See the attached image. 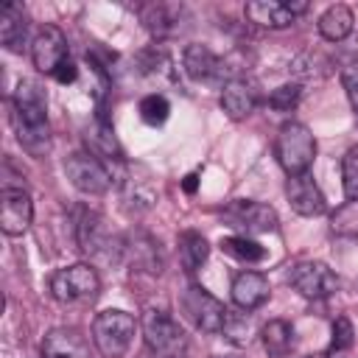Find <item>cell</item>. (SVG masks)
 <instances>
[{
    "label": "cell",
    "instance_id": "d6a6232c",
    "mask_svg": "<svg viewBox=\"0 0 358 358\" xmlns=\"http://www.w3.org/2000/svg\"><path fill=\"white\" fill-rule=\"evenodd\" d=\"M341 87L347 92V101L352 106V112L358 115V62H350L344 70H341Z\"/></svg>",
    "mask_w": 358,
    "mask_h": 358
},
{
    "label": "cell",
    "instance_id": "ac0fdd59",
    "mask_svg": "<svg viewBox=\"0 0 358 358\" xmlns=\"http://www.w3.org/2000/svg\"><path fill=\"white\" fill-rule=\"evenodd\" d=\"M123 255L129 257V263L140 271H148V274H159L162 271V252H159V243L148 235V232H131L126 241H123Z\"/></svg>",
    "mask_w": 358,
    "mask_h": 358
},
{
    "label": "cell",
    "instance_id": "e0dca14e",
    "mask_svg": "<svg viewBox=\"0 0 358 358\" xmlns=\"http://www.w3.org/2000/svg\"><path fill=\"white\" fill-rule=\"evenodd\" d=\"M257 106V90L246 81V78H238L232 76L224 87H221V109L229 120H243L255 112Z\"/></svg>",
    "mask_w": 358,
    "mask_h": 358
},
{
    "label": "cell",
    "instance_id": "603a6c76",
    "mask_svg": "<svg viewBox=\"0 0 358 358\" xmlns=\"http://www.w3.org/2000/svg\"><path fill=\"white\" fill-rule=\"evenodd\" d=\"M260 338H263V350L268 358H288L294 350V327L285 319H271L263 327Z\"/></svg>",
    "mask_w": 358,
    "mask_h": 358
},
{
    "label": "cell",
    "instance_id": "6da1fadb",
    "mask_svg": "<svg viewBox=\"0 0 358 358\" xmlns=\"http://www.w3.org/2000/svg\"><path fill=\"white\" fill-rule=\"evenodd\" d=\"M11 126L17 143L31 157H45L50 151V123H48V101L36 81H20L11 95Z\"/></svg>",
    "mask_w": 358,
    "mask_h": 358
},
{
    "label": "cell",
    "instance_id": "8d00e7d4",
    "mask_svg": "<svg viewBox=\"0 0 358 358\" xmlns=\"http://www.w3.org/2000/svg\"><path fill=\"white\" fill-rule=\"evenodd\" d=\"M285 6H288V11H291L294 17H299V14H305V11H308V3H305V0H299V3H294V0H291V3H285Z\"/></svg>",
    "mask_w": 358,
    "mask_h": 358
},
{
    "label": "cell",
    "instance_id": "277c9868",
    "mask_svg": "<svg viewBox=\"0 0 358 358\" xmlns=\"http://www.w3.org/2000/svg\"><path fill=\"white\" fill-rule=\"evenodd\" d=\"M137 322L120 308H106L92 319V341L103 358H123L131 347Z\"/></svg>",
    "mask_w": 358,
    "mask_h": 358
},
{
    "label": "cell",
    "instance_id": "f35d334b",
    "mask_svg": "<svg viewBox=\"0 0 358 358\" xmlns=\"http://www.w3.org/2000/svg\"><path fill=\"white\" fill-rule=\"evenodd\" d=\"M218 358H241V355H218Z\"/></svg>",
    "mask_w": 358,
    "mask_h": 358
},
{
    "label": "cell",
    "instance_id": "4fadbf2b",
    "mask_svg": "<svg viewBox=\"0 0 358 358\" xmlns=\"http://www.w3.org/2000/svg\"><path fill=\"white\" fill-rule=\"evenodd\" d=\"M182 67L193 81H204V84H227V62L207 45H187L182 53Z\"/></svg>",
    "mask_w": 358,
    "mask_h": 358
},
{
    "label": "cell",
    "instance_id": "5b68a950",
    "mask_svg": "<svg viewBox=\"0 0 358 358\" xmlns=\"http://www.w3.org/2000/svg\"><path fill=\"white\" fill-rule=\"evenodd\" d=\"M50 294L62 305L73 302H92L101 294V280L98 271L87 263H73L64 268H56L50 274Z\"/></svg>",
    "mask_w": 358,
    "mask_h": 358
},
{
    "label": "cell",
    "instance_id": "8992f818",
    "mask_svg": "<svg viewBox=\"0 0 358 358\" xmlns=\"http://www.w3.org/2000/svg\"><path fill=\"white\" fill-rule=\"evenodd\" d=\"M76 243L84 255L90 257H106L112 260L115 255H123V241H117L109 232V224L101 213L81 207L76 215Z\"/></svg>",
    "mask_w": 358,
    "mask_h": 358
},
{
    "label": "cell",
    "instance_id": "f546056e",
    "mask_svg": "<svg viewBox=\"0 0 358 358\" xmlns=\"http://www.w3.org/2000/svg\"><path fill=\"white\" fill-rule=\"evenodd\" d=\"M341 185L347 199H358V143L341 157Z\"/></svg>",
    "mask_w": 358,
    "mask_h": 358
},
{
    "label": "cell",
    "instance_id": "9c48e42d",
    "mask_svg": "<svg viewBox=\"0 0 358 358\" xmlns=\"http://www.w3.org/2000/svg\"><path fill=\"white\" fill-rule=\"evenodd\" d=\"M182 310H185V316L193 322L196 330H201V333H221L227 308H224V302L215 299L207 288L190 285V288L182 294Z\"/></svg>",
    "mask_w": 358,
    "mask_h": 358
},
{
    "label": "cell",
    "instance_id": "d590c367",
    "mask_svg": "<svg viewBox=\"0 0 358 358\" xmlns=\"http://www.w3.org/2000/svg\"><path fill=\"white\" fill-rule=\"evenodd\" d=\"M196 187H199V173L193 171V173H187V176H185V182H182V190L193 196V193H196Z\"/></svg>",
    "mask_w": 358,
    "mask_h": 358
},
{
    "label": "cell",
    "instance_id": "484cf974",
    "mask_svg": "<svg viewBox=\"0 0 358 358\" xmlns=\"http://www.w3.org/2000/svg\"><path fill=\"white\" fill-rule=\"evenodd\" d=\"M249 310H232V308H227V316H224V324H221V336L229 341V344H235V347H246L249 341H252V319L246 316Z\"/></svg>",
    "mask_w": 358,
    "mask_h": 358
},
{
    "label": "cell",
    "instance_id": "30bf717a",
    "mask_svg": "<svg viewBox=\"0 0 358 358\" xmlns=\"http://www.w3.org/2000/svg\"><path fill=\"white\" fill-rule=\"evenodd\" d=\"M224 218L229 221V227H238L243 235H260V232H274L280 218L274 213V207L263 204V201H252V199H235L227 210Z\"/></svg>",
    "mask_w": 358,
    "mask_h": 358
},
{
    "label": "cell",
    "instance_id": "44dd1931",
    "mask_svg": "<svg viewBox=\"0 0 358 358\" xmlns=\"http://www.w3.org/2000/svg\"><path fill=\"white\" fill-rule=\"evenodd\" d=\"M243 11H246L249 22H255L260 28H271V31H282L296 20L288 11V6L280 0H252V3H246Z\"/></svg>",
    "mask_w": 358,
    "mask_h": 358
},
{
    "label": "cell",
    "instance_id": "cb8c5ba5",
    "mask_svg": "<svg viewBox=\"0 0 358 358\" xmlns=\"http://www.w3.org/2000/svg\"><path fill=\"white\" fill-rule=\"evenodd\" d=\"M210 255V243L201 232L196 229H185L179 232V260H182V268L185 271H196L201 268V263L207 260Z\"/></svg>",
    "mask_w": 358,
    "mask_h": 358
},
{
    "label": "cell",
    "instance_id": "5bb4252c",
    "mask_svg": "<svg viewBox=\"0 0 358 358\" xmlns=\"http://www.w3.org/2000/svg\"><path fill=\"white\" fill-rule=\"evenodd\" d=\"M285 196H288V204L296 215H305V218H316L327 210V201H324V193L322 187L316 185V179L308 173H296V176H288L285 182Z\"/></svg>",
    "mask_w": 358,
    "mask_h": 358
},
{
    "label": "cell",
    "instance_id": "d4e9b609",
    "mask_svg": "<svg viewBox=\"0 0 358 358\" xmlns=\"http://www.w3.org/2000/svg\"><path fill=\"white\" fill-rule=\"evenodd\" d=\"M218 249L241 263H260L266 257V249L257 241H252L249 235H227V238H221Z\"/></svg>",
    "mask_w": 358,
    "mask_h": 358
},
{
    "label": "cell",
    "instance_id": "4316f807",
    "mask_svg": "<svg viewBox=\"0 0 358 358\" xmlns=\"http://www.w3.org/2000/svg\"><path fill=\"white\" fill-rule=\"evenodd\" d=\"M120 190H123V201H126L129 210H148L157 201V190L148 185V179L131 176V168H129L126 182L120 185Z\"/></svg>",
    "mask_w": 358,
    "mask_h": 358
},
{
    "label": "cell",
    "instance_id": "74e56055",
    "mask_svg": "<svg viewBox=\"0 0 358 358\" xmlns=\"http://www.w3.org/2000/svg\"><path fill=\"white\" fill-rule=\"evenodd\" d=\"M305 358H330V352H316V355H305Z\"/></svg>",
    "mask_w": 358,
    "mask_h": 358
},
{
    "label": "cell",
    "instance_id": "ba28073f",
    "mask_svg": "<svg viewBox=\"0 0 358 358\" xmlns=\"http://www.w3.org/2000/svg\"><path fill=\"white\" fill-rule=\"evenodd\" d=\"M64 173L70 179V185L87 196H103L112 187V176H109L106 165L90 151L70 154L64 159Z\"/></svg>",
    "mask_w": 358,
    "mask_h": 358
},
{
    "label": "cell",
    "instance_id": "8fae6325",
    "mask_svg": "<svg viewBox=\"0 0 358 358\" xmlns=\"http://www.w3.org/2000/svg\"><path fill=\"white\" fill-rule=\"evenodd\" d=\"M34 218V201L25 185H3L0 196V229L6 235H22L31 227Z\"/></svg>",
    "mask_w": 358,
    "mask_h": 358
},
{
    "label": "cell",
    "instance_id": "1f68e13d",
    "mask_svg": "<svg viewBox=\"0 0 358 358\" xmlns=\"http://www.w3.org/2000/svg\"><path fill=\"white\" fill-rule=\"evenodd\" d=\"M330 352H344L355 344V330H352V322L347 316H336L333 319V327H330Z\"/></svg>",
    "mask_w": 358,
    "mask_h": 358
},
{
    "label": "cell",
    "instance_id": "7402d4cb",
    "mask_svg": "<svg viewBox=\"0 0 358 358\" xmlns=\"http://www.w3.org/2000/svg\"><path fill=\"white\" fill-rule=\"evenodd\" d=\"M352 22H355L352 8H350V6H344V3H336V6H330V8L319 17L316 28H319L322 39H327V42H341V39H347V36H350Z\"/></svg>",
    "mask_w": 358,
    "mask_h": 358
},
{
    "label": "cell",
    "instance_id": "83f0119b",
    "mask_svg": "<svg viewBox=\"0 0 358 358\" xmlns=\"http://www.w3.org/2000/svg\"><path fill=\"white\" fill-rule=\"evenodd\" d=\"M330 229L338 238H358V199H347L330 215Z\"/></svg>",
    "mask_w": 358,
    "mask_h": 358
},
{
    "label": "cell",
    "instance_id": "7a4b0ae2",
    "mask_svg": "<svg viewBox=\"0 0 358 358\" xmlns=\"http://www.w3.org/2000/svg\"><path fill=\"white\" fill-rule=\"evenodd\" d=\"M140 327H143L145 347H148V352L154 358H185L187 336H185V330L179 327V322L168 310L145 308L143 319H140Z\"/></svg>",
    "mask_w": 358,
    "mask_h": 358
},
{
    "label": "cell",
    "instance_id": "836d02e7",
    "mask_svg": "<svg viewBox=\"0 0 358 358\" xmlns=\"http://www.w3.org/2000/svg\"><path fill=\"white\" fill-rule=\"evenodd\" d=\"M319 64H327L322 56H316V53H302L296 62H294V73L299 76V78H319L322 73L316 70Z\"/></svg>",
    "mask_w": 358,
    "mask_h": 358
},
{
    "label": "cell",
    "instance_id": "9a60e30c",
    "mask_svg": "<svg viewBox=\"0 0 358 358\" xmlns=\"http://www.w3.org/2000/svg\"><path fill=\"white\" fill-rule=\"evenodd\" d=\"M182 17H185V8L179 3H145V6H140V20L154 39L176 36L182 28Z\"/></svg>",
    "mask_w": 358,
    "mask_h": 358
},
{
    "label": "cell",
    "instance_id": "e575fe53",
    "mask_svg": "<svg viewBox=\"0 0 358 358\" xmlns=\"http://www.w3.org/2000/svg\"><path fill=\"white\" fill-rule=\"evenodd\" d=\"M50 78H56L59 84H73V81L78 78V67H76V62H73V59L62 62V64H59V70H56Z\"/></svg>",
    "mask_w": 358,
    "mask_h": 358
},
{
    "label": "cell",
    "instance_id": "4dcf8cb0",
    "mask_svg": "<svg viewBox=\"0 0 358 358\" xmlns=\"http://www.w3.org/2000/svg\"><path fill=\"white\" fill-rule=\"evenodd\" d=\"M299 95H302V87L294 81V84H280L277 90H271L268 95V106L274 112H291L296 103H299Z\"/></svg>",
    "mask_w": 358,
    "mask_h": 358
},
{
    "label": "cell",
    "instance_id": "7c38bea8",
    "mask_svg": "<svg viewBox=\"0 0 358 358\" xmlns=\"http://www.w3.org/2000/svg\"><path fill=\"white\" fill-rule=\"evenodd\" d=\"M67 36L56 25H42L31 39V62L39 73L53 76L62 62H67Z\"/></svg>",
    "mask_w": 358,
    "mask_h": 358
},
{
    "label": "cell",
    "instance_id": "f1b7e54d",
    "mask_svg": "<svg viewBox=\"0 0 358 358\" xmlns=\"http://www.w3.org/2000/svg\"><path fill=\"white\" fill-rule=\"evenodd\" d=\"M137 112H140V120L145 126H162L168 120V115H171V103H168V98L162 92H148L140 101Z\"/></svg>",
    "mask_w": 358,
    "mask_h": 358
},
{
    "label": "cell",
    "instance_id": "ffe728a7",
    "mask_svg": "<svg viewBox=\"0 0 358 358\" xmlns=\"http://www.w3.org/2000/svg\"><path fill=\"white\" fill-rule=\"evenodd\" d=\"M0 42L11 53H22L28 42V22H25V8L20 3H3L0 8Z\"/></svg>",
    "mask_w": 358,
    "mask_h": 358
},
{
    "label": "cell",
    "instance_id": "2e32d148",
    "mask_svg": "<svg viewBox=\"0 0 358 358\" xmlns=\"http://www.w3.org/2000/svg\"><path fill=\"white\" fill-rule=\"evenodd\" d=\"M42 358H90V344L76 327H53L42 338Z\"/></svg>",
    "mask_w": 358,
    "mask_h": 358
},
{
    "label": "cell",
    "instance_id": "3957f363",
    "mask_svg": "<svg viewBox=\"0 0 358 358\" xmlns=\"http://www.w3.org/2000/svg\"><path fill=\"white\" fill-rule=\"evenodd\" d=\"M274 157H277L280 168L288 176L308 173L310 162L316 157V137H313V131L305 123H299V120L282 123L280 131H277V140H274Z\"/></svg>",
    "mask_w": 358,
    "mask_h": 358
},
{
    "label": "cell",
    "instance_id": "d6986e66",
    "mask_svg": "<svg viewBox=\"0 0 358 358\" xmlns=\"http://www.w3.org/2000/svg\"><path fill=\"white\" fill-rule=\"evenodd\" d=\"M271 296V285L260 271H241L232 280V302L241 310H255L263 302H268Z\"/></svg>",
    "mask_w": 358,
    "mask_h": 358
},
{
    "label": "cell",
    "instance_id": "52a82bcc",
    "mask_svg": "<svg viewBox=\"0 0 358 358\" xmlns=\"http://www.w3.org/2000/svg\"><path fill=\"white\" fill-rule=\"evenodd\" d=\"M288 285L302 294L305 299H327L338 291L341 280L338 274L327 266V263H319V260H302L296 266H291L288 271Z\"/></svg>",
    "mask_w": 358,
    "mask_h": 358
}]
</instances>
